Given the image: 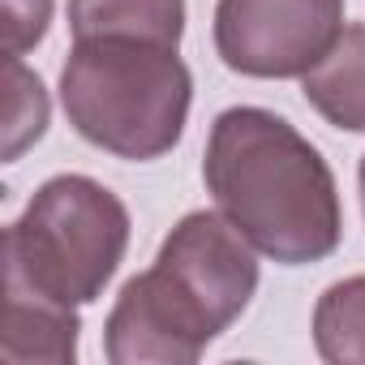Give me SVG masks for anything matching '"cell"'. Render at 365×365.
<instances>
[{
    "label": "cell",
    "instance_id": "obj_1",
    "mask_svg": "<svg viewBox=\"0 0 365 365\" xmlns=\"http://www.w3.org/2000/svg\"><path fill=\"white\" fill-rule=\"evenodd\" d=\"M202 180L215 211L279 267L322 262L344 241V207L331 163L271 108L237 103L215 116Z\"/></svg>",
    "mask_w": 365,
    "mask_h": 365
},
{
    "label": "cell",
    "instance_id": "obj_2",
    "mask_svg": "<svg viewBox=\"0 0 365 365\" xmlns=\"http://www.w3.org/2000/svg\"><path fill=\"white\" fill-rule=\"evenodd\" d=\"M61 108L91 146L150 163L185 133L194 73L180 48L138 39H73L61 65Z\"/></svg>",
    "mask_w": 365,
    "mask_h": 365
},
{
    "label": "cell",
    "instance_id": "obj_3",
    "mask_svg": "<svg viewBox=\"0 0 365 365\" xmlns=\"http://www.w3.org/2000/svg\"><path fill=\"white\" fill-rule=\"evenodd\" d=\"M129 211L95 176L61 172L5 228V284H26L65 305L103 297L129 254Z\"/></svg>",
    "mask_w": 365,
    "mask_h": 365
},
{
    "label": "cell",
    "instance_id": "obj_4",
    "mask_svg": "<svg viewBox=\"0 0 365 365\" xmlns=\"http://www.w3.org/2000/svg\"><path fill=\"white\" fill-rule=\"evenodd\" d=\"M344 0H220L215 52L241 78H305L344 35Z\"/></svg>",
    "mask_w": 365,
    "mask_h": 365
},
{
    "label": "cell",
    "instance_id": "obj_5",
    "mask_svg": "<svg viewBox=\"0 0 365 365\" xmlns=\"http://www.w3.org/2000/svg\"><path fill=\"white\" fill-rule=\"evenodd\" d=\"M224 331L159 262L125 279L103 322L112 365H194Z\"/></svg>",
    "mask_w": 365,
    "mask_h": 365
},
{
    "label": "cell",
    "instance_id": "obj_6",
    "mask_svg": "<svg viewBox=\"0 0 365 365\" xmlns=\"http://www.w3.org/2000/svg\"><path fill=\"white\" fill-rule=\"evenodd\" d=\"M155 262L185 288L220 331H228L258 292V250L220 215L190 211L172 224Z\"/></svg>",
    "mask_w": 365,
    "mask_h": 365
},
{
    "label": "cell",
    "instance_id": "obj_7",
    "mask_svg": "<svg viewBox=\"0 0 365 365\" xmlns=\"http://www.w3.org/2000/svg\"><path fill=\"white\" fill-rule=\"evenodd\" d=\"M82 318L78 305L43 297L26 284H5V344L9 365H73Z\"/></svg>",
    "mask_w": 365,
    "mask_h": 365
},
{
    "label": "cell",
    "instance_id": "obj_8",
    "mask_svg": "<svg viewBox=\"0 0 365 365\" xmlns=\"http://www.w3.org/2000/svg\"><path fill=\"white\" fill-rule=\"evenodd\" d=\"M305 103L335 129L365 133V22H348L335 48L301 78Z\"/></svg>",
    "mask_w": 365,
    "mask_h": 365
},
{
    "label": "cell",
    "instance_id": "obj_9",
    "mask_svg": "<svg viewBox=\"0 0 365 365\" xmlns=\"http://www.w3.org/2000/svg\"><path fill=\"white\" fill-rule=\"evenodd\" d=\"M69 35L180 48V39H185V0H69Z\"/></svg>",
    "mask_w": 365,
    "mask_h": 365
},
{
    "label": "cell",
    "instance_id": "obj_10",
    "mask_svg": "<svg viewBox=\"0 0 365 365\" xmlns=\"http://www.w3.org/2000/svg\"><path fill=\"white\" fill-rule=\"evenodd\" d=\"M314 352L327 365H365V275L335 279L318 297Z\"/></svg>",
    "mask_w": 365,
    "mask_h": 365
},
{
    "label": "cell",
    "instance_id": "obj_11",
    "mask_svg": "<svg viewBox=\"0 0 365 365\" xmlns=\"http://www.w3.org/2000/svg\"><path fill=\"white\" fill-rule=\"evenodd\" d=\"M9 78V103H5V163L22 159L43 133H48V120H52V99H48V86L35 69L22 65V56L9 61L5 69Z\"/></svg>",
    "mask_w": 365,
    "mask_h": 365
},
{
    "label": "cell",
    "instance_id": "obj_12",
    "mask_svg": "<svg viewBox=\"0 0 365 365\" xmlns=\"http://www.w3.org/2000/svg\"><path fill=\"white\" fill-rule=\"evenodd\" d=\"M5 14V56H26L48 39L52 26V0H0Z\"/></svg>",
    "mask_w": 365,
    "mask_h": 365
},
{
    "label": "cell",
    "instance_id": "obj_13",
    "mask_svg": "<svg viewBox=\"0 0 365 365\" xmlns=\"http://www.w3.org/2000/svg\"><path fill=\"white\" fill-rule=\"evenodd\" d=\"M356 185H361V207H365V155H361V168H356Z\"/></svg>",
    "mask_w": 365,
    "mask_h": 365
}]
</instances>
